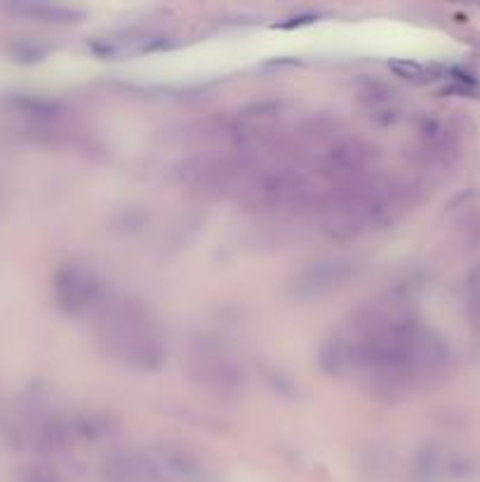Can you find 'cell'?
Wrapping results in <instances>:
<instances>
[{
    "mask_svg": "<svg viewBox=\"0 0 480 482\" xmlns=\"http://www.w3.org/2000/svg\"><path fill=\"white\" fill-rule=\"evenodd\" d=\"M97 337L106 353L135 369H154L163 360L160 329L137 301L106 304L97 322Z\"/></svg>",
    "mask_w": 480,
    "mask_h": 482,
    "instance_id": "obj_2",
    "label": "cell"
},
{
    "mask_svg": "<svg viewBox=\"0 0 480 482\" xmlns=\"http://www.w3.org/2000/svg\"><path fill=\"white\" fill-rule=\"evenodd\" d=\"M325 360L334 372L354 376L370 390L400 395L442 374L447 351L407 310L386 304L358 313L332 337Z\"/></svg>",
    "mask_w": 480,
    "mask_h": 482,
    "instance_id": "obj_1",
    "label": "cell"
},
{
    "mask_svg": "<svg viewBox=\"0 0 480 482\" xmlns=\"http://www.w3.org/2000/svg\"><path fill=\"white\" fill-rule=\"evenodd\" d=\"M54 297L57 304L69 313L92 308L101 297V285L90 268L69 264L54 276Z\"/></svg>",
    "mask_w": 480,
    "mask_h": 482,
    "instance_id": "obj_3",
    "label": "cell"
},
{
    "mask_svg": "<svg viewBox=\"0 0 480 482\" xmlns=\"http://www.w3.org/2000/svg\"><path fill=\"white\" fill-rule=\"evenodd\" d=\"M419 149L433 160H447L452 153H457V137L440 120H429L419 130Z\"/></svg>",
    "mask_w": 480,
    "mask_h": 482,
    "instance_id": "obj_4",
    "label": "cell"
}]
</instances>
